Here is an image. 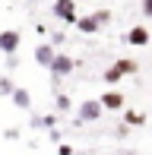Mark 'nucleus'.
<instances>
[{
  "mask_svg": "<svg viewBox=\"0 0 152 155\" xmlns=\"http://www.w3.org/2000/svg\"><path fill=\"white\" fill-rule=\"evenodd\" d=\"M149 117L143 111H124V127H146Z\"/></svg>",
  "mask_w": 152,
  "mask_h": 155,
  "instance_id": "11",
  "label": "nucleus"
},
{
  "mask_svg": "<svg viewBox=\"0 0 152 155\" xmlns=\"http://www.w3.org/2000/svg\"><path fill=\"white\" fill-rule=\"evenodd\" d=\"M98 104H101L105 111H124V104H127V101H124L121 92H114V89H111V92H105V95L98 98Z\"/></svg>",
  "mask_w": 152,
  "mask_h": 155,
  "instance_id": "6",
  "label": "nucleus"
},
{
  "mask_svg": "<svg viewBox=\"0 0 152 155\" xmlns=\"http://www.w3.org/2000/svg\"><path fill=\"white\" fill-rule=\"evenodd\" d=\"M10 98H13V104H16L19 111H29L32 108V92H29V89H19L16 86V92H13Z\"/></svg>",
  "mask_w": 152,
  "mask_h": 155,
  "instance_id": "7",
  "label": "nucleus"
},
{
  "mask_svg": "<svg viewBox=\"0 0 152 155\" xmlns=\"http://www.w3.org/2000/svg\"><path fill=\"white\" fill-rule=\"evenodd\" d=\"M114 70H117L121 76H133L136 70H140V63L130 60V57H121V60H114Z\"/></svg>",
  "mask_w": 152,
  "mask_h": 155,
  "instance_id": "10",
  "label": "nucleus"
},
{
  "mask_svg": "<svg viewBox=\"0 0 152 155\" xmlns=\"http://www.w3.org/2000/svg\"><path fill=\"white\" fill-rule=\"evenodd\" d=\"M121 79H124V76L117 73L114 67H108V70H105V82H111V86H114V82H121Z\"/></svg>",
  "mask_w": 152,
  "mask_h": 155,
  "instance_id": "16",
  "label": "nucleus"
},
{
  "mask_svg": "<svg viewBox=\"0 0 152 155\" xmlns=\"http://www.w3.org/2000/svg\"><path fill=\"white\" fill-rule=\"evenodd\" d=\"M54 54H57L54 45H38L35 48V60L41 63V67H51V63H54Z\"/></svg>",
  "mask_w": 152,
  "mask_h": 155,
  "instance_id": "8",
  "label": "nucleus"
},
{
  "mask_svg": "<svg viewBox=\"0 0 152 155\" xmlns=\"http://www.w3.org/2000/svg\"><path fill=\"white\" fill-rule=\"evenodd\" d=\"M149 38H152V35H149L146 25H133V29H127V35H124L121 41H124V45H133V48H146Z\"/></svg>",
  "mask_w": 152,
  "mask_h": 155,
  "instance_id": "5",
  "label": "nucleus"
},
{
  "mask_svg": "<svg viewBox=\"0 0 152 155\" xmlns=\"http://www.w3.org/2000/svg\"><path fill=\"white\" fill-rule=\"evenodd\" d=\"M48 70H51V86L57 89V82L64 79V76H70L73 70H76V60L70 57V54H54V63H51Z\"/></svg>",
  "mask_w": 152,
  "mask_h": 155,
  "instance_id": "1",
  "label": "nucleus"
},
{
  "mask_svg": "<svg viewBox=\"0 0 152 155\" xmlns=\"http://www.w3.org/2000/svg\"><path fill=\"white\" fill-rule=\"evenodd\" d=\"M101 114H105V108L98 104V98H86V101H79V117H76V127H79V124L98 120Z\"/></svg>",
  "mask_w": 152,
  "mask_h": 155,
  "instance_id": "2",
  "label": "nucleus"
},
{
  "mask_svg": "<svg viewBox=\"0 0 152 155\" xmlns=\"http://www.w3.org/2000/svg\"><path fill=\"white\" fill-rule=\"evenodd\" d=\"M57 111H70V95H64V92H57Z\"/></svg>",
  "mask_w": 152,
  "mask_h": 155,
  "instance_id": "15",
  "label": "nucleus"
},
{
  "mask_svg": "<svg viewBox=\"0 0 152 155\" xmlns=\"http://www.w3.org/2000/svg\"><path fill=\"white\" fill-rule=\"evenodd\" d=\"M29 3H38V0H29Z\"/></svg>",
  "mask_w": 152,
  "mask_h": 155,
  "instance_id": "19",
  "label": "nucleus"
},
{
  "mask_svg": "<svg viewBox=\"0 0 152 155\" xmlns=\"http://www.w3.org/2000/svg\"><path fill=\"white\" fill-rule=\"evenodd\" d=\"M73 25H76L79 32H86V35H95V32H101V29H98V22H95L92 16H76V22H73Z\"/></svg>",
  "mask_w": 152,
  "mask_h": 155,
  "instance_id": "9",
  "label": "nucleus"
},
{
  "mask_svg": "<svg viewBox=\"0 0 152 155\" xmlns=\"http://www.w3.org/2000/svg\"><path fill=\"white\" fill-rule=\"evenodd\" d=\"M140 10H143V16H146V19H152V0H143Z\"/></svg>",
  "mask_w": 152,
  "mask_h": 155,
  "instance_id": "17",
  "label": "nucleus"
},
{
  "mask_svg": "<svg viewBox=\"0 0 152 155\" xmlns=\"http://www.w3.org/2000/svg\"><path fill=\"white\" fill-rule=\"evenodd\" d=\"M51 13L60 22H76V0H54Z\"/></svg>",
  "mask_w": 152,
  "mask_h": 155,
  "instance_id": "4",
  "label": "nucleus"
},
{
  "mask_svg": "<svg viewBox=\"0 0 152 155\" xmlns=\"http://www.w3.org/2000/svg\"><path fill=\"white\" fill-rule=\"evenodd\" d=\"M19 45H22V35L16 29H3L0 32V54H3V57H13V54L19 51Z\"/></svg>",
  "mask_w": 152,
  "mask_h": 155,
  "instance_id": "3",
  "label": "nucleus"
},
{
  "mask_svg": "<svg viewBox=\"0 0 152 155\" xmlns=\"http://www.w3.org/2000/svg\"><path fill=\"white\" fill-rule=\"evenodd\" d=\"M92 19L98 22V29H105V25L111 22V13H108V10H95V13H92Z\"/></svg>",
  "mask_w": 152,
  "mask_h": 155,
  "instance_id": "13",
  "label": "nucleus"
},
{
  "mask_svg": "<svg viewBox=\"0 0 152 155\" xmlns=\"http://www.w3.org/2000/svg\"><path fill=\"white\" fill-rule=\"evenodd\" d=\"M117 155H136V152H130V149H121V152H117Z\"/></svg>",
  "mask_w": 152,
  "mask_h": 155,
  "instance_id": "18",
  "label": "nucleus"
},
{
  "mask_svg": "<svg viewBox=\"0 0 152 155\" xmlns=\"http://www.w3.org/2000/svg\"><path fill=\"white\" fill-rule=\"evenodd\" d=\"M57 124V114H51V117H32V127H54Z\"/></svg>",
  "mask_w": 152,
  "mask_h": 155,
  "instance_id": "14",
  "label": "nucleus"
},
{
  "mask_svg": "<svg viewBox=\"0 0 152 155\" xmlns=\"http://www.w3.org/2000/svg\"><path fill=\"white\" fill-rule=\"evenodd\" d=\"M13 92H16V86H13L10 76H0V98H10Z\"/></svg>",
  "mask_w": 152,
  "mask_h": 155,
  "instance_id": "12",
  "label": "nucleus"
}]
</instances>
